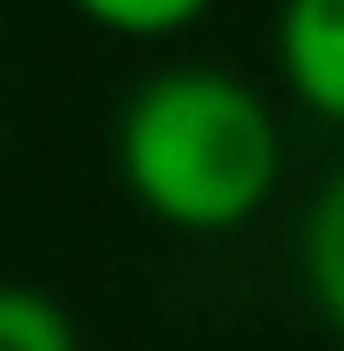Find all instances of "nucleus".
<instances>
[{
    "label": "nucleus",
    "mask_w": 344,
    "mask_h": 351,
    "mask_svg": "<svg viewBox=\"0 0 344 351\" xmlns=\"http://www.w3.org/2000/svg\"><path fill=\"white\" fill-rule=\"evenodd\" d=\"M115 169L162 230L230 237L284 182V122L230 68H156L115 115Z\"/></svg>",
    "instance_id": "1"
},
{
    "label": "nucleus",
    "mask_w": 344,
    "mask_h": 351,
    "mask_svg": "<svg viewBox=\"0 0 344 351\" xmlns=\"http://www.w3.org/2000/svg\"><path fill=\"white\" fill-rule=\"evenodd\" d=\"M270 47L291 101L344 129V0H284Z\"/></svg>",
    "instance_id": "2"
},
{
    "label": "nucleus",
    "mask_w": 344,
    "mask_h": 351,
    "mask_svg": "<svg viewBox=\"0 0 344 351\" xmlns=\"http://www.w3.org/2000/svg\"><path fill=\"white\" fill-rule=\"evenodd\" d=\"M297 257H304V291H310L317 317L344 338V169H331L324 189L310 196Z\"/></svg>",
    "instance_id": "3"
},
{
    "label": "nucleus",
    "mask_w": 344,
    "mask_h": 351,
    "mask_svg": "<svg viewBox=\"0 0 344 351\" xmlns=\"http://www.w3.org/2000/svg\"><path fill=\"white\" fill-rule=\"evenodd\" d=\"M88 27L115 34V41H175L189 34L216 0H68Z\"/></svg>",
    "instance_id": "4"
},
{
    "label": "nucleus",
    "mask_w": 344,
    "mask_h": 351,
    "mask_svg": "<svg viewBox=\"0 0 344 351\" xmlns=\"http://www.w3.org/2000/svg\"><path fill=\"white\" fill-rule=\"evenodd\" d=\"M0 351H82V331L47 291L0 284Z\"/></svg>",
    "instance_id": "5"
}]
</instances>
